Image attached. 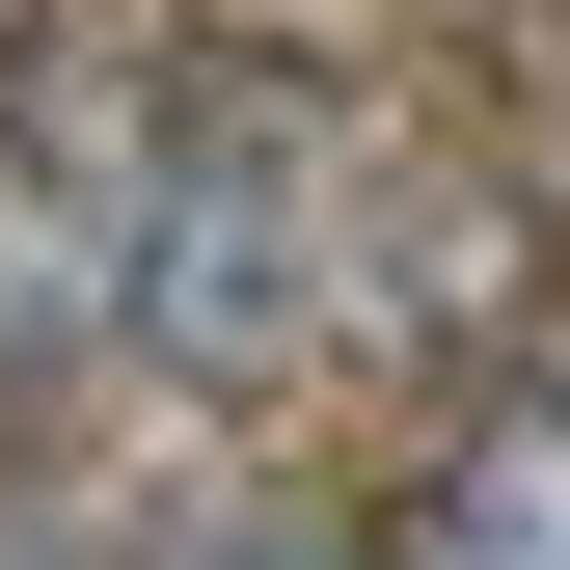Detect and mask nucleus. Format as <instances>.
<instances>
[{"label": "nucleus", "mask_w": 570, "mask_h": 570, "mask_svg": "<svg viewBox=\"0 0 570 570\" xmlns=\"http://www.w3.org/2000/svg\"><path fill=\"white\" fill-rule=\"evenodd\" d=\"M109 326L164 353L190 407H299L326 326H353V190H326V109L245 82V55H190L164 109H136L109 164Z\"/></svg>", "instance_id": "1"}, {"label": "nucleus", "mask_w": 570, "mask_h": 570, "mask_svg": "<svg viewBox=\"0 0 570 570\" xmlns=\"http://www.w3.org/2000/svg\"><path fill=\"white\" fill-rule=\"evenodd\" d=\"M407 570H570V489H543V381H517V407H462V462H435V517H407Z\"/></svg>", "instance_id": "2"}, {"label": "nucleus", "mask_w": 570, "mask_h": 570, "mask_svg": "<svg viewBox=\"0 0 570 570\" xmlns=\"http://www.w3.org/2000/svg\"><path fill=\"white\" fill-rule=\"evenodd\" d=\"M218 570H381V543H218Z\"/></svg>", "instance_id": "3"}]
</instances>
